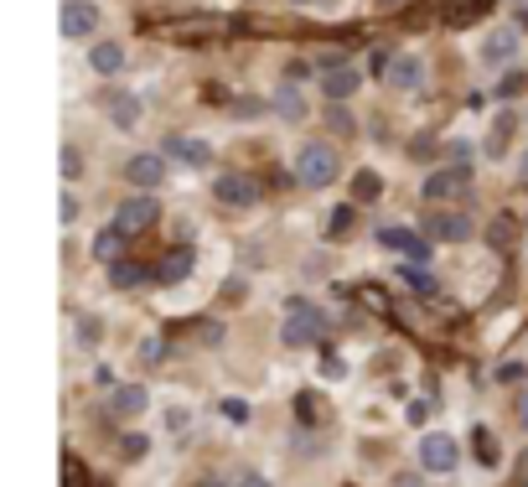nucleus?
Segmentation results:
<instances>
[{"label":"nucleus","instance_id":"6ab92c4d","mask_svg":"<svg viewBox=\"0 0 528 487\" xmlns=\"http://www.w3.org/2000/svg\"><path fill=\"white\" fill-rule=\"evenodd\" d=\"M88 63H94V73H104V78H109V73H119V67H125V47H119V42H98V47L88 52Z\"/></svg>","mask_w":528,"mask_h":487},{"label":"nucleus","instance_id":"ddd939ff","mask_svg":"<svg viewBox=\"0 0 528 487\" xmlns=\"http://www.w3.org/2000/svg\"><path fill=\"white\" fill-rule=\"evenodd\" d=\"M145 405H150L145 384H119V389L109 394V409L119 415V420H135V415H145Z\"/></svg>","mask_w":528,"mask_h":487},{"label":"nucleus","instance_id":"dca6fc26","mask_svg":"<svg viewBox=\"0 0 528 487\" xmlns=\"http://www.w3.org/2000/svg\"><path fill=\"white\" fill-rule=\"evenodd\" d=\"M187 275H192V249H166L156 264V280L171 285V280H187Z\"/></svg>","mask_w":528,"mask_h":487},{"label":"nucleus","instance_id":"7c9ffc66","mask_svg":"<svg viewBox=\"0 0 528 487\" xmlns=\"http://www.w3.org/2000/svg\"><path fill=\"white\" fill-rule=\"evenodd\" d=\"M512 233H518V228H512L508 218H497V223L487 228V239H492V244H512Z\"/></svg>","mask_w":528,"mask_h":487},{"label":"nucleus","instance_id":"a211bd4d","mask_svg":"<svg viewBox=\"0 0 528 487\" xmlns=\"http://www.w3.org/2000/svg\"><path fill=\"white\" fill-rule=\"evenodd\" d=\"M125 239H129V233H125V228H98V239H94V260H104V264H114V260H119V249H125Z\"/></svg>","mask_w":528,"mask_h":487},{"label":"nucleus","instance_id":"423d86ee","mask_svg":"<svg viewBox=\"0 0 528 487\" xmlns=\"http://www.w3.org/2000/svg\"><path fill=\"white\" fill-rule=\"evenodd\" d=\"M125 181H129V187H140V192L160 187V181H166V156H156V150L129 156V161H125Z\"/></svg>","mask_w":528,"mask_h":487},{"label":"nucleus","instance_id":"f03ea898","mask_svg":"<svg viewBox=\"0 0 528 487\" xmlns=\"http://www.w3.org/2000/svg\"><path fill=\"white\" fill-rule=\"evenodd\" d=\"M326 332V316H321L311 301H285V322H280V337H285V347H311V342Z\"/></svg>","mask_w":528,"mask_h":487},{"label":"nucleus","instance_id":"1a4fd4ad","mask_svg":"<svg viewBox=\"0 0 528 487\" xmlns=\"http://www.w3.org/2000/svg\"><path fill=\"white\" fill-rule=\"evenodd\" d=\"M57 26H63L67 42H78V36H88L98 26V11L88 5V0H63V16H57Z\"/></svg>","mask_w":528,"mask_h":487},{"label":"nucleus","instance_id":"412c9836","mask_svg":"<svg viewBox=\"0 0 528 487\" xmlns=\"http://www.w3.org/2000/svg\"><path fill=\"white\" fill-rule=\"evenodd\" d=\"M512 130H518V119H512V114H497L492 119V135H487V150H508V140H512Z\"/></svg>","mask_w":528,"mask_h":487},{"label":"nucleus","instance_id":"a878e982","mask_svg":"<svg viewBox=\"0 0 528 487\" xmlns=\"http://www.w3.org/2000/svg\"><path fill=\"white\" fill-rule=\"evenodd\" d=\"M83 177V156L78 146H63V181H78Z\"/></svg>","mask_w":528,"mask_h":487},{"label":"nucleus","instance_id":"393cba45","mask_svg":"<svg viewBox=\"0 0 528 487\" xmlns=\"http://www.w3.org/2000/svg\"><path fill=\"white\" fill-rule=\"evenodd\" d=\"M477 451H481V461H487V467H497V440H492V430H487V425H477Z\"/></svg>","mask_w":528,"mask_h":487},{"label":"nucleus","instance_id":"f8f14e48","mask_svg":"<svg viewBox=\"0 0 528 487\" xmlns=\"http://www.w3.org/2000/svg\"><path fill=\"white\" fill-rule=\"evenodd\" d=\"M160 156H176V161H187V166H208L212 146H202V140H192V135H166Z\"/></svg>","mask_w":528,"mask_h":487},{"label":"nucleus","instance_id":"4c0bfd02","mask_svg":"<svg viewBox=\"0 0 528 487\" xmlns=\"http://www.w3.org/2000/svg\"><path fill=\"white\" fill-rule=\"evenodd\" d=\"M239 487H270V482H264L259 471H249V477H239Z\"/></svg>","mask_w":528,"mask_h":487},{"label":"nucleus","instance_id":"b1692460","mask_svg":"<svg viewBox=\"0 0 528 487\" xmlns=\"http://www.w3.org/2000/svg\"><path fill=\"white\" fill-rule=\"evenodd\" d=\"M326 125H332L336 135H357V125H352V114L342 109V104H326Z\"/></svg>","mask_w":528,"mask_h":487},{"label":"nucleus","instance_id":"39448f33","mask_svg":"<svg viewBox=\"0 0 528 487\" xmlns=\"http://www.w3.org/2000/svg\"><path fill=\"white\" fill-rule=\"evenodd\" d=\"M471 187V171L466 166H440L425 177V202H446V197H461Z\"/></svg>","mask_w":528,"mask_h":487},{"label":"nucleus","instance_id":"c9c22d12","mask_svg":"<svg viewBox=\"0 0 528 487\" xmlns=\"http://www.w3.org/2000/svg\"><path fill=\"white\" fill-rule=\"evenodd\" d=\"M145 451H150V440L145 436H125V456H145Z\"/></svg>","mask_w":528,"mask_h":487},{"label":"nucleus","instance_id":"e433bc0d","mask_svg":"<svg viewBox=\"0 0 528 487\" xmlns=\"http://www.w3.org/2000/svg\"><path fill=\"white\" fill-rule=\"evenodd\" d=\"M394 487H425V482H419L415 471H399V477H394Z\"/></svg>","mask_w":528,"mask_h":487},{"label":"nucleus","instance_id":"f257e3e1","mask_svg":"<svg viewBox=\"0 0 528 487\" xmlns=\"http://www.w3.org/2000/svg\"><path fill=\"white\" fill-rule=\"evenodd\" d=\"M290 171H295L301 187L316 192V187H332V181L342 177V161H336V150L326 146V140H305V146L295 150V166H290Z\"/></svg>","mask_w":528,"mask_h":487},{"label":"nucleus","instance_id":"4468645a","mask_svg":"<svg viewBox=\"0 0 528 487\" xmlns=\"http://www.w3.org/2000/svg\"><path fill=\"white\" fill-rule=\"evenodd\" d=\"M104 109L119 130H135V119H140V98L135 94H119V88H104Z\"/></svg>","mask_w":528,"mask_h":487},{"label":"nucleus","instance_id":"c756f323","mask_svg":"<svg viewBox=\"0 0 528 487\" xmlns=\"http://www.w3.org/2000/svg\"><path fill=\"white\" fill-rule=\"evenodd\" d=\"M78 197H73V192H63V202H57V218H63V223H78Z\"/></svg>","mask_w":528,"mask_h":487},{"label":"nucleus","instance_id":"6e6552de","mask_svg":"<svg viewBox=\"0 0 528 487\" xmlns=\"http://www.w3.org/2000/svg\"><path fill=\"white\" fill-rule=\"evenodd\" d=\"M156 197H129V202H119V212H114V228H125V233H145V228L156 223Z\"/></svg>","mask_w":528,"mask_h":487},{"label":"nucleus","instance_id":"7ed1b4c3","mask_svg":"<svg viewBox=\"0 0 528 487\" xmlns=\"http://www.w3.org/2000/svg\"><path fill=\"white\" fill-rule=\"evenodd\" d=\"M456 461H461V446H456V436H440V430H430V436L419 440V467H425V471H456Z\"/></svg>","mask_w":528,"mask_h":487},{"label":"nucleus","instance_id":"2eb2a0df","mask_svg":"<svg viewBox=\"0 0 528 487\" xmlns=\"http://www.w3.org/2000/svg\"><path fill=\"white\" fill-rule=\"evenodd\" d=\"M512 52H518V36L502 26V32H492L487 42H481V63H487V67H502V63H512Z\"/></svg>","mask_w":528,"mask_h":487},{"label":"nucleus","instance_id":"72a5a7b5","mask_svg":"<svg viewBox=\"0 0 528 487\" xmlns=\"http://www.w3.org/2000/svg\"><path fill=\"white\" fill-rule=\"evenodd\" d=\"M78 342H98V322H94V316H78Z\"/></svg>","mask_w":528,"mask_h":487},{"label":"nucleus","instance_id":"ea45409f","mask_svg":"<svg viewBox=\"0 0 528 487\" xmlns=\"http://www.w3.org/2000/svg\"><path fill=\"white\" fill-rule=\"evenodd\" d=\"M523 487H528V482H523Z\"/></svg>","mask_w":528,"mask_h":487},{"label":"nucleus","instance_id":"c85d7f7f","mask_svg":"<svg viewBox=\"0 0 528 487\" xmlns=\"http://www.w3.org/2000/svg\"><path fill=\"white\" fill-rule=\"evenodd\" d=\"M523 378H528L523 363H502V368H497V384H523Z\"/></svg>","mask_w":528,"mask_h":487},{"label":"nucleus","instance_id":"aec40b11","mask_svg":"<svg viewBox=\"0 0 528 487\" xmlns=\"http://www.w3.org/2000/svg\"><path fill=\"white\" fill-rule=\"evenodd\" d=\"M109 285H114V291H140L145 270H140V264H129V260H114L109 264Z\"/></svg>","mask_w":528,"mask_h":487},{"label":"nucleus","instance_id":"2f4dec72","mask_svg":"<svg viewBox=\"0 0 528 487\" xmlns=\"http://www.w3.org/2000/svg\"><path fill=\"white\" fill-rule=\"evenodd\" d=\"M223 415L233 425H243V420H249V405H243V399H223Z\"/></svg>","mask_w":528,"mask_h":487},{"label":"nucleus","instance_id":"58836bf2","mask_svg":"<svg viewBox=\"0 0 528 487\" xmlns=\"http://www.w3.org/2000/svg\"><path fill=\"white\" fill-rule=\"evenodd\" d=\"M373 5H404V0H373Z\"/></svg>","mask_w":528,"mask_h":487},{"label":"nucleus","instance_id":"5701e85b","mask_svg":"<svg viewBox=\"0 0 528 487\" xmlns=\"http://www.w3.org/2000/svg\"><path fill=\"white\" fill-rule=\"evenodd\" d=\"M528 94V73H502L497 83V98H523Z\"/></svg>","mask_w":528,"mask_h":487},{"label":"nucleus","instance_id":"f704fd0d","mask_svg":"<svg viewBox=\"0 0 528 487\" xmlns=\"http://www.w3.org/2000/svg\"><path fill=\"white\" fill-rule=\"evenodd\" d=\"M384 192V181L378 177H357V197H378Z\"/></svg>","mask_w":528,"mask_h":487},{"label":"nucleus","instance_id":"473e14b6","mask_svg":"<svg viewBox=\"0 0 528 487\" xmlns=\"http://www.w3.org/2000/svg\"><path fill=\"white\" fill-rule=\"evenodd\" d=\"M512 420L528 430V389H518V399H512Z\"/></svg>","mask_w":528,"mask_h":487},{"label":"nucleus","instance_id":"f3484780","mask_svg":"<svg viewBox=\"0 0 528 487\" xmlns=\"http://www.w3.org/2000/svg\"><path fill=\"white\" fill-rule=\"evenodd\" d=\"M388 83L415 94L419 83H425V63H419V57H394V67H388Z\"/></svg>","mask_w":528,"mask_h":487},{"label":"nucleus","instance_id":"cd10ccee","mask_svg":"<svg viewBox=\"0 0 528 487\" xmlns=\"http://www.w3.org/2000/svg\"><path fill=\"white\" fill-rule=\"evenodd\" d=\"M347 228H352V208H336V218H326V233H332V239H342Z\"/></svg>","mask_w":528,"mask_h":487},{"label":"nucleus","instance_id":"0eeeda50","mask_svg":"<svg viewBox=\"0 0 528 487\" xmlns=\"http://www.w3.org/2000/svg\"><path fill=\"white\" fill-rule=\"evenodd\" d=\"M378 244L384 249H404L409 264H425L430 260V233H409V228H378Z\"/></svg>","mask_w":528,"mask_h":487},{"label":"nucleus","instance_id":"9b49d317","mask_svg":"<svg viewBox=\"0 0 528 487\" xmlns=\"http://www.w3.org/2000/svg\"><path fill=\"white\" fill-rule=\"evenodd\" d=\"M425 233H430V239H471V233H477V223H471V218H466V212H430V218H425Z\"/></svg>","mask_w":528,"mask_h":487},{"label":"nucleus","instance_id":"20e7f679","mask_svg":"<svg viewBox=\"0 0 528 487\" xmlns=\"http://www.w3.org/2000/svg\"><path fill=\"white\" fill-rule=\"evenodd\" d=\"M363 88V73L352 63H336V67H321V94H326V104H347L352 94Z\"/></svg>","mask_w":528,"mask_h":487},{"label":"nucleus","instance_id":"bb28decb","mask_svg":"<svg viewBox=\"0 0 528 487\" xmlns=\"http://www.w3.org/2000/svg\"><path fill=\"white\" fill-rule=\"evenodd\" d=\"M404 280H409V291H419V295H435V280L425 275V270H415V264H404Z\"/></svg>","mask_w":528,"mask_h":487},{"label":"nucleus","instance_id":"4be33fe9","mask_svg":"<svg viewBox=\"0 0 528 487\" xmlns=\"http://www.w3.org/2000/svg\"><path fill=\"white\" fill-rule=\"evenodd\" d=\"M274 109L285 114V119H301V114H305V98L295 94V88H290V78H285V88L274 94Z\"/></svg>","mask_w":528,"mask_h":487},{"label":"nucleus","instance_id":"9d476101","mask_svg":"<svg viewBox=\"0 0 528 487\" xmlns=\"http://www.w3.org/2000/svg\"><path fill=\"white\" fill-rule=\"evenodd\" d=\"M212 197H218L223 208H249V202H254V181L243 177V171H223V177L212 181Z\"/></svg>","mask_w":528,"mask_h":487}]
</instances>
